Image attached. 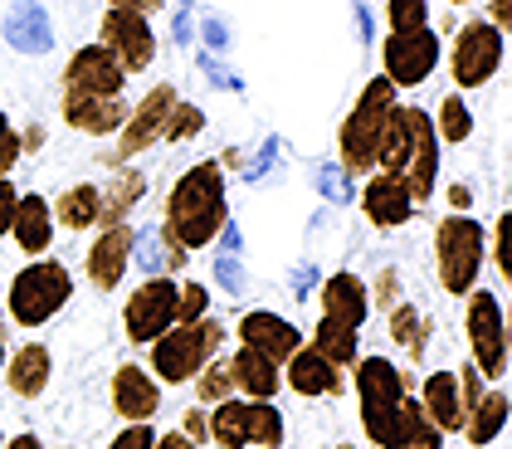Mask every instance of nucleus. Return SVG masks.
<instances>
[{"label": "nucleus", "mask_w": 512, "mask_h": 449, "mask_svg": "<svg viewBox=\"0 0 512 449\" xmlns=\"http://www.w3.org/2000/svg\"><path fill=\"white\" fill-rule=\"evenodd\" d=\"M337 449H352V445H337Z\"/></svg>", "instance_id": "obj_52"}, {"label": "nucleus", "mask_w": 512, "mask_h": 449, "mask_svg": "<svg viewBox=\"0 0 512 449\" xmlns=\"http://www.w3.org/2000/svg\"><path fill=\"white\" fill-rule=\"evenodd\" d=\"M25 147H20V137H15V127L5 123V113H0V176L15 166V157H20Z\"/></svg>", "instance_id": "obj_43"}, {"label": "nucleus", "mask_w": 512, "mask_h": 449, "mask_svg": "<svg viewBox=\"0 0 512 449\" xmlns=\"http://www.w3.org/2000/svg\"><path fill=\"white\" fill-rule=\"evenodd\" d=\"M464 332L473 347V367L488 386L508 381V308L498 303V293L488 288H469L464 293Z\"/></svg>", "instance_id": "obj_6"}, {"label": "nucleus", "mask_w": 512, "mask_h": 449, "mask_svg": "<svg viewBox=\"0 0 512 449\" xmlns=\"http://www.w3.org/2000/svg\"><path fill=\"white\" fill-rule=\"evenodd\" d=\"M498 64H503V30H493L488 20L464 25L459 40H454V79H459V88L488 83L498 74Z\"/></svg>", "instance_id": "obj_11"}, {"label": "nucleus", "mask_w": 512, "mask_h": 449, "mask_svg": "<svg viewBox=\"0 0 512 449\" xmlns=\"http://www.w3.org/2000/svg\"><path fill=\"white\" fill-rule=\"evenodd\" d=\"M69 293H74V274H69V264H59V259H35V264H25L15 279H10V318L20 327H44L49 318H59V308L69 303Z\"/></svg>", "instance_id": "obj_4"}, {"label": "nucleus", "mask_w": 512, "mask_h": 449, "mask_svg": "<svg viewBox=\"0 0 512 449\" xmlns=\"http://www.w3.org/2000/svg\"><path fill=\"white\" fill-rule=\"evenodd\" d=\"M0 449H5V435H0Z\"/></svg>", "instance_id": "obj_51"}, {"label": "nucleus", "mask_w": 512, "mask_h": 449, "mask_svg": "<svg viewBox=\"0 0 512 449\" xmlns=\"http://www.w3.org/2000/svg\"><path fill=\"white\" fill-rule=\"evenodd\" d=\"M5 44L20 49V54H49L54 49V25H49V10L40 0H20L5 15Z\"/></svg>", "instance_id": "obj_23"}, {"label": "nucleus", "mask_w": 512, "mask_h": 449, "mask_svg": "<svg viewBox=\"0 0 512 449\" xmlns=\"http://www.w3.org/2000/svg\"><path fill=\"white\" fill-rule=\"evenodd\" d=\"M308 347H313V352H322V357H327L337 371L356 367V357H361V337H356V327L337 323V318H317L313 342H308Z\"/></svg>", "instance_id": "obj_29"}, {"label": "nucleus", "mask_w": 512, "mask_h": 449, "mask_svg": "<svg viewBox=\"0 0 512 449\" xmlns=\"http://www.w3.org/2000/svg\"><path fill=\"white\" fill-rule=\"evenodd\" d=\"M439 108H444V137H449V142H464L473 132V118H469V108H464V98H444Z\"/></svg>", "instance_id": "obj_39"}, {"label": "nucleus", "mask_w": 512, "mask_h": 449, "mask_svg": "<svg viewBox=\"0 0 512 449\" xmlns=\"http://www.w3.org/2000/svg\"><path fill=\"white\" fill-rule=\"evenodd\" d=\"M278 449H283V445H278Z\"/></svg>", "instance_id": "obj_55"}, {"label": "nucleus", "mask_w": 512, "mask_h": 449, "mask_svg": "<svg viewBox=\"0 0 512 449\" xmlns=\"http://www.w3.org/2000/svg\"><path fill=\"white\" fill-rule=\"evenodd\" d=\"M64 449H74V445H64Z\"/></svg>", "instance_id": "obj_53"}, {"label": "nucleus", "mask_w": 512, "mask_h": 449, "mask_svg": "<svg viewBox=\"0 0 512 449\" xmlns=\"http://www.w3.org/2000/svg\"><path fill=\"white\" fill-rule=\"evenodd\" d=\"M225 362H230V376H235V396H244V401H274L283 391V367H274L269 357L239 347Z\"/></svg>", "instance_id": "obj_21"}, {"label": "nucleus", "mask_w": 512, "mask_h": 449, "mask_svg": "<svg viewBox=\"0 0 512 449\" xmlns=\"http://www.w3.org/2000/svg\"><path fill=\"white\" fill-rule=\"evenodd\" d=\"M434 64H439L434 30H391L381 79H391V88H415V83H425L434 74Z\"/></svg>", "instance_id": "obj_10"}, {"label": "nucleus", "mask_w": 512, "mask_h": 449, "mask_svg": "<svg viewBox=\"0 0 512 449\" xmlns=\"http://www.w3.org/2000/svg\"><path fill=\"white\" fill-rule=\"evenodd\" d=\"M322 318H337V323H347L361 332V323H366V313H371V288L361 284L356 274H332L327 284H322Z\"/></svg>", "instance_id": "obj_22"}, {"label": "nucleus", "mask_w": 512, "mask_h": 449, "mask_svg": "<svg viewBox=\"0 0 512 449\" xmlns=\"http://www.w3.org/2000/svg\"><path fill=\"white\" fill-rule=\"evenodd\" d=\"M157 0H113V10H132V15H147Z\"/></svg>", "instance_id": "obj_47"}, {"label": "nucleus", "mask_w": 512, "mask_h": 449, "mask_svg": "<svg viewBox=\"0 0 512 449\" xmlns=\"http://www.w3.org/2000/svg\"><path fill=\"white\" fill-rule=\"evenodd\" d=\"M176 288H181L176 279L152 274L147 284L127 298V308H122V327H127V337H132L137 347H152L161 332H171V327H176Z\"/></svg>", "instance_id": "obj_9"}, {"label": "nucleus", "mask_w": 512, "mask_h": 449, "mask_svg": "<svg viewBox=\"0 0 512 449\" xmlns=\"http://www.w3.org/2000/svg\"><path fill=\"white\" fill-rule=\"evenodd\" d=\"M171 108H176V88L171 83H157L142 103H137V113L127 118V127H122V142H118V162H127V157H137L142 147H152L161 137V127H166V118H171Z\"/></svg>", "instance_id": "obj_17"}, {"label": "nucleus", "mask_w": 512, "mask_h": 449, "mask_svg": "<svg viewBox=\"0 0 512 449\" xmlns=\"http://www.w3.org/2000/svg\"><path fill=\"white\" fill-rule=\"evenodd\" d=\"M0 371H5V332H0Z\"/></svg>", "instance_id": "obj_50"}, {"label": "nucleus", "mask_w": 512, "mask_h": 449, "mask_svg": "<svg viewBox=\"0 0 512 449\" xmlns=\"http://www.w3.org/2000/svg\"><path fill=\"white\" fill-rule=\"evenodd\" d=\"M200 127H205V118H200L196 108H181V103H176L166 127H161V137H166V142H186V137H196Z\"/></svg>", "instance_id": "obj_37"}, {"label": "nucleus", "mask_w": 512, "mask_h": 449, "mask_svg": "<svg viewBox=\"0 0 512 449\" xmlns=\"http://www.w3.org/2000/svg\"><path fill=\"white\" fill-rule=\"evenodd\" d=\"M508 386H488L483 391V401L464 415V440H469L473 449H488L503 430H508Z\"/></svg>", "instance_id": "obj_28"}, {"label": "nucleus", "mask_w": 512, "mask_h": 449, "mask_svg": "<svg viewBox=\"0 0 512 449\" xmlns=\"http://www.w3.org/2000/svg\"><path fill=\"white\" fill-rule=\"evenodd\" d=\"M10 235L15 245L25 249L30 259H44L49 245H54V210L44 196H20L15 201V220H10Z\"/></svg>", "instance_id": "obj_24"}, {"label": "nucleus", "mask_w": 512, "mask_h": 449, "mask_svg": "<svg viewBox=\"0 0 512 449\" xmlns=\"http://www.w3.org/2000/svg\"><path fill=\"white\" fill-rule=\"evenodd\" d=\"M132 249H137V235L127 225H108L88 249V284L98 293H113L122 284V274L132 269Z\"/></svg>", "instance_id": "obj_15"}, {"label": "nucleus", "mask_w": 512, "mask_h": 449, "mask_svg": "<svg viewBox=\"0 0 512 449\" xmlns=\"http://www.w3.org/2000/svg\"><path fill=\"white\" fill-rule=\"evenodd\" d=\"M186 264V249L176 245L166 230L157 235H147V269H157V274H171V269H181Z\"/></svg>", "instance_id": "obj_34"}, {"label": "nucleus", "mask_w": 512, "mask_h": 449, "mask_svg": "<svg viewBox=\"0 0 512 449\" xmlns=\"http://www.w3.org/2000/svg\"><path fill=\"white\" fill-rule=\"evenodd\" d=\"M152 449H196V445H191L181 430H171V435H157V445H152Z\"/></svg>", "instance_id": "obj_46"}, {"label": "nucleus", "mask_w": 512, "mask_h": 449, "mask_svg": "<svg viewBox=\"0 0 512 449\" xmlns=\"http://www.w3.org/2000/svg\"><path fill=\"white\" fill-rule=\"evenodd\" d=\"M410 162L400 171V181H405V191L415 196V205L430 201L434 191V176H439V142H434V123L425 118V108H410Z\"/></svg>", "instance_id": "obj_16"}, {"label": "nucleus", "mask_w": 512, "mask_h": 449, "mask_svg": "<svg viewBox=\"0 0 512 449\" xmlns=\"http://www.w3.org/2000/svg\"><path fill=\"white\" fill-rule=\"evenodd\" d=\"M454 381H459V406H464V415H469L478 401H483V391H488V381L478 376V367H464L454 371Z\"/></svg>", "instance_id": "obj_41"}, {"label": "nucleus", "mask_w": 512, "mask_h": 449, "mask_svg": "<svg viewBox=\"0 0 512 449\" xmlns=\"http://www.w3.org/2000/svg\"><path fill=\"white\" fill-rule=\"evenodd\" d=\"M210 445L215 449H278L283 445V415L274 401H244L230 396L210 406Z\"/></svg>", "instance_id": "obj_5"}, {"label": "nucleus", "mask_w": 512, "mask_h": 449, "mask_svg": "<svg viewBox=\"0 0 512 449\" xmlns=\"http://www.w3.org/2000/svg\"><path fill=\"white\" fill-rule=\"evenodd\" d=\"M434 259H439V284H444V293L464 298L478 284V269H483V225L469 220V215L439 220V230H434Z\"/></svg>", "instance_id": "obj_8"}, {"label": "nucleus", "mask_w": 512, "mask_h": 449, "mask_svg": "<svg viewBox=\"0 0 512 449\" xmlns=\"http://www.w3.org/2000/svg\"><path fill=\"white\" fill-rule=\"evenodd\" d=\"M361 210H366V220L371 225H381V230H395V225H405L410 215H415V196L405 191V181L400 176H371L366 181V191H361Z\"/></svg>", "instance_id": "obj_20"}, {"label": "nucleus", "mask_w": 512, "mask_h": 449, "mask_svg": "<svg viewBox=\"0 0 512 449\" xmlns=\"http://www.w3.org/2000/svg\"><path fill=\"white\" fill-rule=\"evenodd\" d=\"M391 108H395L391 79H371L361 88L356 108L347 113V123H342V171L347 176L376 171V142H381V127L391 118Z\"/></svg>", "instance_id": "obj_7"}, {"label": "nucleus", "mask_w": 512, "mask_h": 449, "mask_svg": "<svg viewBox=\"0 0 512 449\" xmlns=\"http://www.w3.org/2000/svg\"><path fill=\"white\" fill-rule=\"evenodd\" d=\"M113 410H118L127 425L137 420H157L161 410V381L147 367H118L113 371Z\"/></svg>", "instance_id": "obj_18"}, {"label": "nucleus", "mask_w": 512, "mask_h": 449, "mask_svg": "<svg viewBox=\"0 0 512 449\" xmlns=\"http://www.w3.org/2000/svg\"><path fill=\"white\" fill-rule=\"evenodd\" d=\"M493 269L503 274V284L512 279V215L493 225Z\"/></svg>", "instance_id": "obj_38"}, {"label": "nucleus", "mask_w": 512, "mask_h": 449, "mask_svg": "<svg viewBox=\"0 0 512 449\" xmlns=\"http://www.w3.org/2000/svg\"><path fill=\"white\" fill-rule=\"evenodd\" d=\"M454 5H459V0H454Z\"/></svg>", "instance_id": "obj_54"}, {"label": "nucleus", "mask_w": 512, "mask_h": 449, "mask_svg": "<svg viewBox=\"0 0 512 449\" xmlns=\"http://www.w3.org/2000/svg\"><path fill=\"white\" fill-rule=\"evenodd\" d=\"M181 435L196 449L210 445V410H186V415H181Z\"/></svg>", "instance_id": "obj_42"}, {"label": "nucleus", "mask_w": 512, "mask_h": 449, "mask_svg": "<svg viewBox=\"0 0 512 449\" xmlns=\"http://www.w3.org/2000/svg\"><path fill=\"white\" fill-rule=\"evenodd\" d=\"M122 64L113 59L108 44H88L74 54L69 74H64V93H88V98H122Z\"/></svg>", "instance_id": "obj_14"}, {"label": "nucleus", "mask_w": 512, "mask_h": 449, "mask_svg": "<svg viewBox=\"0 0 512 449\" xmlns=\"http://www.w3.org/2000/svg\"><path fill=\"white\" fill-rule=\"evenodd\" d=\"M152 445H157V430H152V420H137V425L118 430L108 449H152Z\"/></svg>", "instance_id": "obj_40"}, {"label": "nucleus", "mask_w": 512, "mask_h": 449, "mask_svg": "<svg viewBox=\"0 0 512 449\" xmlns=\"http://www.w3.org/2000/svg\"><path fill=\"white\" fill-rule=\"evenodd\" d=\"M376 303H381V308H395V303H400V279H395V269H386V274L376 279ZM376 303H371V308H376Z\"/></svg>", "instance_id": "obj_44"}, {"label": "nucleus", "mask_w": 512, "mask_h": 449, "mask_svg": "<svg viewBox=\"0 0 512 449\" xmlns=\"http://www.w3.org/2000/svg\"><path fill=\"white\" fill-rule=\"evenodd\" d=\"M98 186H69L59 205H54V225H64V230H88V225H98Z\"/></svg>", "instance_id": "obj_32"}, {"label": "nucleus", "mask_w": 512, "mask_h": 449, "mask_svg": "<svg viewBox=\"0 0 512 449\" xmlns=\"http://www.w3.org/2000/svg\"><path fill=\"white\" fill-rule=\"evenodd\" d=\"M49 371H54V357H49V347L44 342H25L15 357H5V386L20 396V401H35L44 386H49Z\"/></svg>", "instance_id": "obj_25"}, {"label": "nucleus", "mask_w": 512, "mask_h": 449, "mask_svg": "<svg viewBox=\"0 0 512 449\" xmlns=\"http://www.w3.org/2000/svg\"><path fill=\"white\" fill-rule=\"evenodd\" d=\"M5 449H44L35 435H15V440H5Z\"/></svg>", "instance_id": "obj_48"}, {"label": "nucleus", "mask_w": 512, "mask_h": 449, "mask_svg": "<svg viewBox=\"0 0 512 449\" xmlns=\"http://www.w3.org/2000/svg\"><path fill=\"white\" fill-rule=\"evenodd\" d=\"M239 347H249V352L269 357L274 367H283V362L303 347V332L288 323V318L269 313V308H254V313L239 318Z\"/></svg>", "instance_id": "obj_13"}, {"label": "nucleus", "mask_w": 512, "mask_h": 449, "mask_svg": "<svg viewBox=\"0 0 512 449\" xmlns=\"http://www.w3.org/2000/svg\"><path fill=\"white\" fill-rule=\"evenodd\" d=\"M420 406H425V415L434 420L439 435L464 430V406H459V381H454V371H430V376H425Z\"/></svg>", "instance_id": "obj_26"}, {"label": "nucleus", "mask_w": 512, "mask_h": 449, "mask_svg": "<svg viewBox=\"0 0 512 449\" xmlns=\"http://www.w3.org/2000/svg\"><path fill=\"white\" fill-rule=\"evenodd\" d=\"M196 396L205 406H220V401H230L235 396V376H230V362H220V357H210L196 376Z\"/></svg>", "instance_id": "obj_33"}, {"label": "nucleus", "mask_w": 512, "mask_h": 449, "mask_svg": "<svg viewBox=\"0 0 512 449\" xmlns=\"http://www.w3.org/2000/svg\"><path fill=\"white\" fill-rule=\"evenodd\" d=\"M352 386H356V406H361L366 440L376 449H395L400 420H405V401H410V381L386 357H356Z\"/></svg>", "instance_id": "obj_2"}, {"label": "nucleus", "mask_w": 512, "mask_h": 449, "mask_svg": "<svg viewBox=\"0 0 512 449\" xmlns=\"http://www.w3.org/2000/svg\"><path fill=\"white\" fill-rule=\"evenodd\" d=\"M386 327H391V342H400L410 357H425V347H430V318L415 303H395Z\"/></svg>", "instance_id": "obj_31"}, {"label": "nucleus", "mask_w": 512, "mask_h": 449, "mask_svg": "<svg viewBox=\"0 0 512 449\" xmlns=\"http://www.w3.org/2000/svg\"><path fill=\"white\" fill-rule=\"evenodd\" d=\"M386 20H391V30H430L425 0H386Z\"/></svg>", "instance_id": "obj_35"}, {"label": "nucleus", "mask_w": 512, "mask_h": 449, "mask_svg": "<svg viewBox=\"0 0 512 449\" xmlns=\"http://www.w3.org/2000/svg\"><path fill=\"white\" fill-rule=\"evenodd\" d=\"M449 201L459 205V210H469V201H473V196H469V186H464V181H459V186H454V191H449Z\"/></svg>", "instance_id": "obj_49"}, {"label": "nucleus", "mask_w": 512, "mask_h": 449, "mask_svg": "<svg viewBox=\"0 0 512 449\" xmlns=\"http://www.w3.org/2000/svg\"><path fill=\"white\" fill-rule=\"evenodd\" d=\"M225 215H230V205H225V171H220V162H200L171 186L166 225L161 230L191 254V249H205L220 240Z\"/></svg>", "instance_id": "obj_1"}, {"label": "nucleus", "mask_w": 512, "mask_h": 449, "mask_svg": "<svg viewBox=\"0 0 512 449\" xmlns=\"http://www.w3.org/2000/svg\"><path fill=\"white\" fill-rule=\"evenodd\" d=\"M64 118L79 127V132H93V137H108L127 123V108L122 98H88V93H64Z\"/></svg>", "instance_id": "obj_27"}, {"label": "nucleus", "mask_w": 512, "mask_h": 449, "mask_svg": "<svg viewBox=\"0 0 512 449\" xmlns=\"http://www.w3.org/2000/svg\"><path fill=\"white\" fill-rule=\"evenodd\" d=\"M283 386H293V391L308 396V401H317V396H337V391H342V371L303 342V347L283 362Z\"/></svg>", "instance_id": "obj_19"}, {"label": "nucleus", "mask_w": 512, "mask_h": 449, "mask_svg": "<svg viewBox=\"0 0 512 449\" xmlns=\"http://www.w3.org/2000/svg\"><path fill=\"white\" fill-rule=\"evenodd\" d=\"M210 313V288L205 284H181L176 288V323H200Z\"/></svg>", "instance_id": "obj_36"}, {"label": "nucleus", "mask_w": 512, "mask_h": 449, "mask_svg": "<svg viewBox=\"0 0 512 449\" xmlns=\"http://www.w3.org/2000/svg\"><path fill=\"white\" fill-rule=\"evenodd\" d=\"M220 342H225V323H215V318L176 323L152 342V376L166 386H186V381H196L210 357H220Z\"/></svg>", "instance_id": "obj_3"}, {"label": "nucleus", "mask_w": 512, "mask_h": 449, "mask_svg": "<svg viewBox=\"0 0 512 449\" xmlns=\"http://www.w3.org/2000/svg\"><path fill=\"white\" fill-rule=\"evenodd\" d=\"M98 44L113 49V59L122 64V74L147 69L152 54H157V35H152L147 15H132V10H108V15H103V40Z\"/></svg>", "instance_id": "obj_12"}, {"label": "nucleus", "mask_w": 512, "mask_h": 449, "mask_svg": "<svg viewBox=\"0 0 512 449\" xmlns=\"http://www.w3.org/2000/svg\"><path fill=\"white\" fill-rule=\"evenodd\" d=\"M15 201H20V191L0 176V235H10V220H15Z\"/></svg>", "instance_id": "obj_45"}, {"label": "nucleus", "mask_w": 512, "mask_h": 449, "mask_svg": "<svg viewBox=\"0 0 512 449\" xmlns=\"http://www.w3.org/2000/svg\"><path fill=\"white\" fill-rule=\"evenodd\" d=\"M142 191H147L142 171H122L108 191H98V196H103V201H98V225H103V230H108V225H127V210L142 201Z\"/></svg>", "instance_id": "obj_30"}]
</instances>
